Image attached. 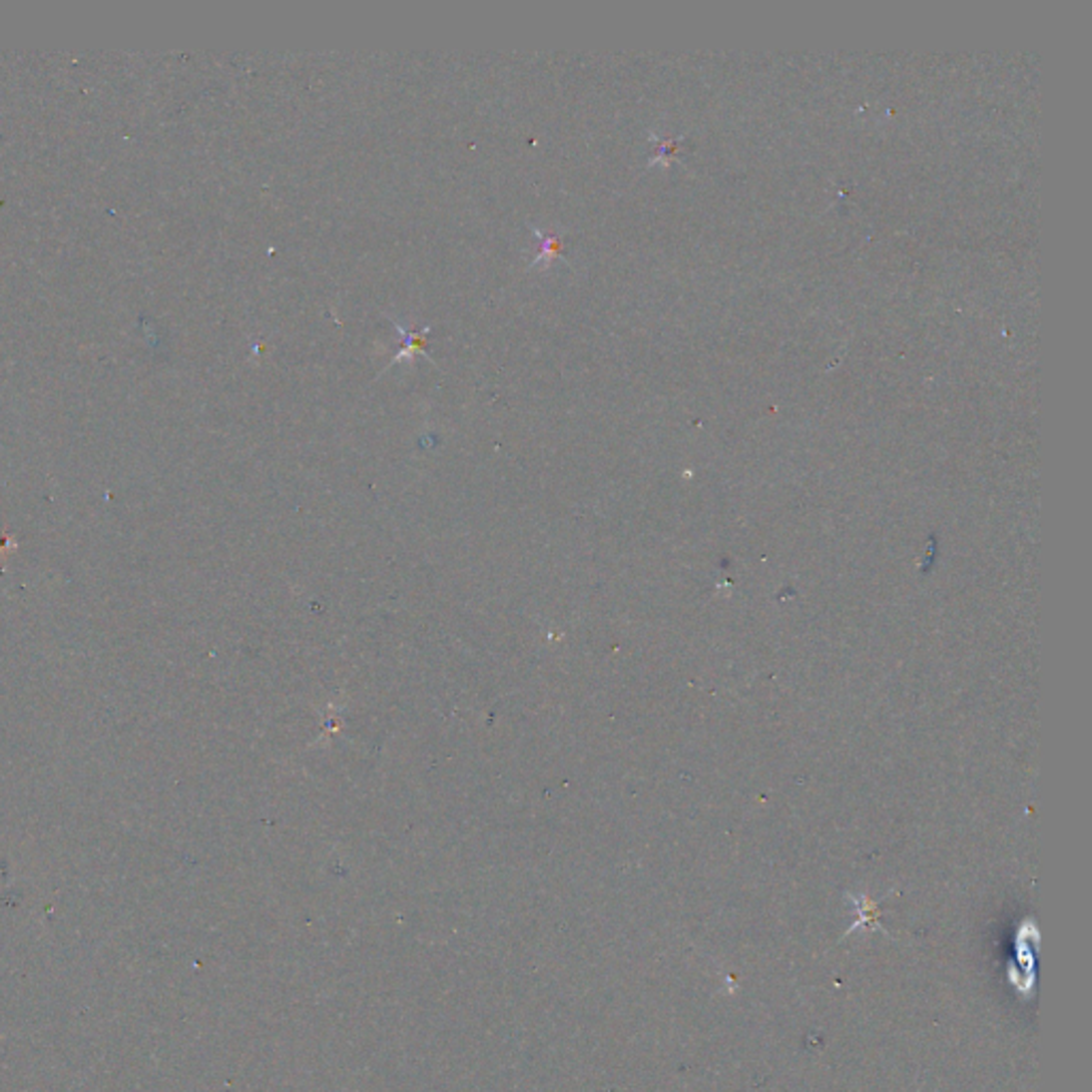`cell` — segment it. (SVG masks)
<instances>
[{"label": "cell", "instance_id": "obj_1", "mask_svg": "<svg viewBox=\"0 0 1092 1092\" xmlns=\"http://www.w3.org/2000/svg\"><path fill=\"white\" fill-rule=\"evenodd\" d=\"M395 326L399 329V333L403 335V346L388 365L401 361V358H403V361H410V356H414V352H420V348H423L425 333L429 331V326H423L420 331H405V329H401V324H395Z\"/></svg>", "mask_w": 1092, "mask_h": 1092}]
</instances>
